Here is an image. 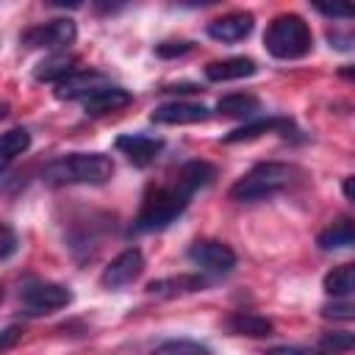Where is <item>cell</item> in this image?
Segmentation results:
<instances>
[{"label": "cell", "mask_w": 355, "mask_h": 355, "mask_svg": "<svg viewBox=\"0 0 355 355\" xmlns=\"http://www.w3.org/2000/svg\"><path fill=\"white\" fill-rule=\"evenodd\" d=\"M255 61L247 58V55H233V58H225V61H211L205 67V78L214 80V83H225V80H241V78H250L255 75Z\"/></svg>", "instance_id": "cell-13"}, {"label": "cell", "mask_w": 355, "mask_h": 355, "mask_svg": "<svg viewBox=\"0 0 355 355\" xmlns=\"http://www.w3.org/2000/svg\"><path fill=\"white\" fill-rule=\"evenodd\" d=\"M191 194H194V189L186 186L178 175H175V180L169 186L150 189L144 194V200H141V208H139L136 219H133V230L136 233H153V230L169 227L186 211Z\"/></svg>", "instance_id": "cell-1"}, {"label": "cell", "mask_w": 355, "mask_h": 355, "mask_svg": "<svg viewBox=\"0 0 355 355\" xmlns=\"http://www.w3.org/2000/svg\"><path fill=\"white\" fill-rule=\"evenodd\" d=\"M19 336H22V327H19V324L6 327V333H3V338H0V349H11V344H14Z\"/></svg>", "instance_id": "cell-32"}, {"label": "cell", "mask_w": 355, "mask_h": 355, "mask_svg": "<svg viewBox=\"0 0 355 355\" xmlns=\"http://www.w3.org/2000/svg\"><path fill=\"white\" fill-rule=\"evenodd\" d=\"M258 108H261V103H258V97H252V94H225V97H219V103H216V111H219L222 116H236V119L252 116Z\"/></svg>", "instance_id": "cell-21"}, {"label": "cell", "mask_w": 355, "mask_h": 355, "mask_svg": "<svg viewBox=\"0 0 355 355\" xmlns=\"http://www.w3.org/2000/svg\"><path fill=\"white\" fill-rule=\"evenodd\" d=\"M144 272V255L136 250V247H128L122 250L100 275V283L105 288H122L128 283H133L139 275Z\"/></svg>", "instance_id": "cell-8"}, {"label": "cell", "mask_w": 355, "mask_h": 355, "mask_svg": "<svg viewBox=\"0 0 355 355\" xmlns=\"http://www.w3.org/2000/svg\"><path fill=\"white\" fill-rule=\"evenodd\" d=\"M322 288H324V294H330V297L355 294V263H341V266L330 269V272L324 275Z\"/></svg>", "instance_id": "cell-19"}, {"label": "cell", "mask_w": 355, "mask_h": 355, "mask_svg": "<svg viewBox=\"0 0 355 355\" xmlns=\"http://www.w3.org/2000/svg\"><path fill=\"white\" fill-rule=\"evenodd\" d=\"M263 355H322V352H311V349H302V347H272Z\"/></svg>", "instance_id": "cell-31"}, {"label": "cell", "mask_w": 355, "mask_h": 355, "mask_svg": "<svg viewBox=\"0 0 355 355\" xmlns=\"http://www.w3.org/2000/svg\"><path fill=\"white\" fill-rule=\"evenodd\" d=\"M355 347V333H324L319 338V352L322 355H341Z\"/></svg>", "instance_id": "cell-25"}, {"label": "cell", "mask_w": 355, "mask_h": 355, "mask_svg": "<svg viewBox=\"0 0 355 355\" xmlns=\"http://www.w3.org/2000/svg\"><path fill=\"white\" fill-rule=\"evenodd\" d=\"M31 147V133L25 128H11L3 133V141H0V153H3V166H8L17 155H22L25 150Z\"/></svg>", "instance_id": "cell-23"}, {"label": "cell", "mask_w": 355, "mask_h": 355, "mask_svg": "<svg viewBox=\"0 0 355 355\" xmlns=\"http://www.w3.org/2000/svg\"><path fill=\"white\" fill-rule=\"evenodd\" d=\"M272 130H291V119H286V116H261V119L244 122L241 128L230 130L225 136V141H250V139H258V136L272 133Z\"/></svg>", "instance_id": "cell-17"}, {"label": "cell", "mask_w": 355, "mask_h": 355, "mask_svg": "<svg viewBox=\"0 0 355 355\" xmlns=\"http://www.w3.org/2000/svg\"><path fill=\"white\" fill-rule=\"evenodd\" d=\"M75 22L61 17V19H50V22H42V25H33L28 31L19 33V42L25 47H44V50H61L67 44L75 42Z\"/></svg>", "instance_id": "cell-6"}, {"label": "cell", "mask_w": 355, "mask_h": 355, "mask_svg": "<svg viewBox=\"0 0 355 355\" xmlns=\"http://www.w3.org/2000/svg\"><path fill=\"white\" fill-rule=\"evenodd\" d=\"M75 72H78V55H72V53H53L50 58H44L42 64H36L33 78L58 86L61 80H67Z\"/></svg>", "instance_id": "cell-14"}, {"label": "cell", "mask_w": 355, "mask_h": 355, "mask_svg": "<svg viewBox=\"0 0 355 355\" xmlns=\"http://www.w3.org/2000/svg\"><path fill=\"white\" fill-rule=\"evenodd\" d=\"M294 178V169L288 164L280 161H263L255 164L247 175H241L233 186H230V197L236 202H255V200H266L272 194H277L280 189H286Z\"/></svg>", "instance_id": "cell-4"}, {"label": "cell", "mask_w": 355, "mask_h": 355, "mask_svg": "<svg viewBox=\"0 0 355 355\" xmlns=\"http://www.w3.org/2000/svg\"><path fill=\"white\" fill-rule=\"evenodd\" d=\"M103 86L105 83H103V75L100 72H75V75H69L67 80H61L55 86V97L58 100H78V97L86 100L89 94H94Z\"/></svg>", "instance_id": "cell-15"}, {"label": "cell", "mask_w": 355, "mask_h": 355, "mask_svg": "<svg viewBox=\"0 0 355 355\" xmlns=\"http://www.w3.org/2000/svg\"><path fill=\"white\" fill-rule=\"evenodd\" d=\"M72 302V291L61 283H28L22 288V311L28 316H44Z\"/></svg>", "instance_id": "cell-5"}, {"label": "cell", "mask_w": 355, "mask_h": 355, "mask_svg": "<svg viewBox=\"0 0 355 355\" xmlns=\"http://www.w3.org/2000/svg\"><path fill=\"white\" fill-rule=\"evenodd\" d=\"M252 25H255V17L250 11H233V14L211 19L208 22V36L222 42V44H233V42L247 39L252 33Z\"/></svg>", "instance_id": "cell-9"}, {"label": "cell", "mask_w": 355, "mask_h": 355, "mask_svg": "<svg viewBox=\"0 0 355 355\" xmlns=\"http://www.w3.org/2000/svg\"><path fill=\"white\" fill-rule=\"evenodd\" d=\"M341 191H344V197H347L349 202H355V175H349V178L341 183Z\"/></svg>", "instance_id": "cell-33"}, {"label": "cell", "mask_w": 355, "mask_h": 355, "mask_svg": "<svg viewBox=\"0 0 355 355\" xmlns=\"http://www.w3.org/2000/svg\"><path fill=\"white\" fill-rule=\"evenodd\" d=\"M178 178H180L186 186H191V189L197 191V189L208 186V183L216 178V169H214L208 161H186V164L178 169Z\"/></svg>", "instance_id": "cell-22"}, {"label": "cell", "mask_w": 355, "mask_h": 355, "mask_svg": "<svg viewBox=\"0 0 355 355\" xmlns=\"http://www.w3.org/2000/svg\"><path fill=\"white\" fill-rule=\"evenodd\" d=\"M189 50H191V42H164V44L155 47V53L161 58H175V55H183Z\"/></svg>", "instance_id": "cell-29"}, {"label": "cell", "mask_w": 355, "mask_h": 355, "mask_svg": "<svg viewBox=\"0 0 355 355\" xmlns=\"http://www.w3.org/2000/svg\"><path fill=\"white\" fill-rule=\"evenodd\" d=\"M130 92L119 89V86H103L94 94H89L83 100V114L86 116H103V114H114L130 105Z\"/></svg>", "instance_id": "cell-12"}, {"label": "cell", "mask_w": 355, "mask_h": 355, "mask_svg": "<svg viewBox=\"0 0 355 355\" xmlns=\"http://www.w3.org/2000/svg\"><path fill=\"white\" fill-rule=\"evenodd\" d=\"M116 150L125 153L130 164L147 166L158 158V153L164 150V141L153 139V136H144V133H125V136L116 139Z\"/></svg>", "instance_id": "cell-11"}, {"label": "cell", "mask_w": 355, "mask_h": 355, "mask_svg": "<svg viewBox=\"0 0 355 355\" xmlns=\"http://www.w3.org/2000/svg\"><path fill=\"white\" fill-rule=\"evenodd\" d=\"M324 319H338V322H349L355 319V302H330L322 308Z\"/></svg>", "instance_id": "cell-27"}, {"label": "cell", "mask_w": 355, "mask_h": 355, "mask_svg": "<svg viewBox=\"0 0 355 355\" xmlns=\"http://www.w3.org/2000/svg\"><path fill=\"white\" fill-rule=\"evenodd\" d=\"M338 75H341L344 80H352V83H355V64H347V67H341V69H338Z\"/></svg>", "instance_id": "cell-34"}, {"label": "cell", "mask_w": 355, "mask_h": 355, "mask_svg": "<svg viewBox=\"0 0 355 355\" xmlns=\"http://www.w3.org/2000/svg\"><path fill=\"white\" fill-rule=\"evenodd\" d=\"M316 244H319V250H324V252H336V250H349V247H355V222L347 219V216L336 219L333 225H327V227L316 236Z\"/></svg>", "instance_id": "cell-16"}, {"label": "cell", "mask_w": 355, "mask_h": 355, "mask_svg": "<svg viewBox=\"0 0 355 355\" xmlns=\"http://www.w3.org/2000/svg\"><path fill=\"white\" fill-rule=\"evenodd\" d=\"M189 261L205 272L227 275L236 266V252L222 241H194L189 247Z\"/></svg>", "instance_id": "cell-7"}, {"label": "cell", "mask_w": 355, "mask_h": 355, "mask_svg": "<svg viewBox=\"0 0 355 355\" xmlns=\"http://www.w3.org/2000/svg\"><path fill=\"white\" fill-rule=\"evenodd\" d=\"M327 42H330V47H336V50H349V47H355V28H347V31L330 28V31H327Z\"/></svg>", "instance_id": "cell-28"}, {"label": "cell", "mask_w": 355, "mask_h": 355, "mask_svg": "<svg viewBox=\"0 0 355 355\" xmlns=\"http://www.w3.org/2000/svg\"><path fill=\"white\" fill-rule=\"evenodd\" d=\"M111 175H114V161L105 153H69L64 158L50 161L42 172V178L53 186H67V183L100 186Z\"/></svg>", "instance_id": "cell-2"}, {"label": "cell", "mask_w": 355, "mask_h": 355, "mask_svg": "<svg viewBox=\"0 0 355 355\" xmlns=\"http://www.w3.org/2000/svg\"><path fill=\"white\" fill-rule=\"evenodd\" d=\"M14 250H17V236H14L11 225H3V250H0V258L8 261L14 255Z\"/></svg>", "instance_id": "cell-30"}, {"label": "cell", "mask_w": 355, "mask_h": 355, "mask_svg": "<svg viewBox=\"0 0 355 355\" xmlns=\"http://www.w3.org/2000/svg\"><path fill=\"white\" fill-rule=\"evenodd\" d=\"M202 286H205V280L200 275H180V277H169V280H153L147 286V291L150 294H161V297H175V294L197 291Z\"/></svg>", "instance_id": "cell-20"}, {"label": "cell", "mask_w": 355, "mask_h": 355, "mask_svg": "<svg viewBox=\"0 0 355 355\" xmlns=\"http://www.w3.org/2000/svg\"><path fill=\"white\" fill-rule=\"evenodd\" d=\"M211 349L191 338H169L153 349V355H208Z\"/></svg>", "instance_id": "cell-24"}, {"label": "cell", "mask_w": 355, "mask_h": 355, "mask_svg": "<svg viewBox=\"0 0 355 355\" xmlns=\"http://www.w3.org/2000/svg\"><path fill=\"white\" fill-rule=\"evenodd\" d=\"M263 47L269 55L280 61H294L311 53L313 36L308 22L300 14H277L263 33Z\"/></svg>", "instance_id": "cell-3"}, {"label": "cell", "mask_w": 355, "mask_h": 355, "mask_svg": "<svg viewBox=\"0 0 355 355\" xmlns=\"http://www.w3.org/2000/svg\"><path fill=\"white\" fill-rule=\"evenodd\" d=\"M208 116L211 111L202 103H183V100L155 105V111L150 114V119L158 125H194V122H205Z\"/></svg>", "instance_id": "cell-10"}, {"label": "cell", "mask_w": 355, "mask_h": 355, "mask_svg": "<svg viewBox=\"0 0 355 355\" xmlns=\"http://www.w3.org/2000/svg\"><path fill=\"white\" fill-rule=\"evenodd\" d=\"M313 8L333 19H355V3H313Z\"/></svg>", "instance_id": "cell-26"}, {"label": "cell", "mask_w": 355, "mask_h": 355, "mask_svg": "<svg viewBox=\"0 0 355 355\" xmlns=\"http://www.w3.org/2000/svg\"><path fill=\"white\" fill-rule=\"evenodd\" d=\"M227 330L236 333V336H250V338H263L272 333V322L258 316V313H250V311H236L233 316H227Z\"/></svg>", "instance_id": "cell-18"}]
</instances>
